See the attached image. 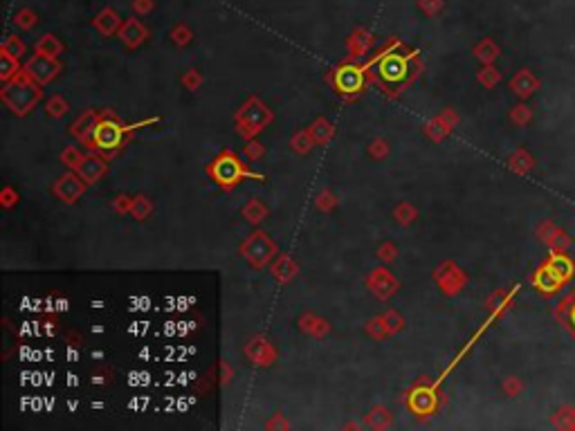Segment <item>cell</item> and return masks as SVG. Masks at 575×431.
<instances>
[{"instance_id":"cell-27","label":"cell","mask_w":575,"mask_h":431,"mask_svg":"<svg viewBox=\"0 0 575 431\" xmlns=\"http://www.w3.org/2000/svg\"><path fill=\"white\" fill-rule=\"evenodd\" d=\"M310 135L315 137L317 144H326L332 137V126L326 122V119H317V122L310 126Z\"/></svg>"},{"instance_id":"cell-9","label":"cell","mask_w":575,"mask_h":431,"mask_svg":"<svg viewBox=\"0 0 575 431\" xmlns=\"http://www.w3.org/2000/svg\"><path fill=\"white\" fill-rule=\"evenodd\" d=\"M84 178L75 173H66L59 178V182L54 185V194L63 200V203H75V200L82 198L84 194Z\"/></svg>"},{"instance_id":"cell-30","label":"cell","mask_w":575,"mask_h":431,"mask_svg":"<svg viewBox=\"0 0 575 431\" xmlns=\"http://www.w3.org/2000/svg\"><path fill=\"white\" fill-rule=\"evenodd\" d=\"M312 144H315V137L310 135V130H308V133H306V130H301V133H297L295 139H292V146H295V151L301 153V155L310 153Z\"/></svg>"},{"instance_id":"cell-13","label":"cell","mask_w":575,"mask_h":431,"mask_svg":"<svg viewBox=\"0 0 575 431\" xmlns=\"http://www.w3.org/2000/svg\"><path fill=\"white\" fill-rule=\"evenodd\" d=\"M245 353H247V357L252 359V362L259 364V366H268V364L275 362V348H272V344H268L263 337L252 339V342L245 346Z\"/></svg>"},{"instance_id":"cell-48","label":"cell","mask_w":575,"mask_h":431,"mask_svg":"<svg viewBox=\"0 0 575 431\" xmlns=\"http://www.w3.org/2000/svg\"><path fill=\"white\" fill-rule=\"evenodd\" d=\"M317 205H319V209H330L332 205H335V200H332V196H330V194H321Z\"/></svg>"},{"instance_id":"cell-25","label":"cell","mask_w":575,"mask_h":431,"mask_svg":"<svg viewBox=\"0 0 575 431\" xmlns=\"http://www.w3.org/2000/svg\"><path fill=\"white\" fill-rule=\"evenodd\" d=\"M266 214H268V209H266L263 203H261V200H250V203L243 207V216L250 220L252 225H259L261 220L266 218Z\"/></svg>"},{"instance_id":"cell-6","label":"cell","mask_w":575,"mask_h":431,"mask_svg":"<svg viewBox=\"0 0 575 431\" xmlns=\"http://www.w3.org/2000/svg\"><path fill=\"white\" fill-rule=\"evenodd\" d=\"M59 70H61V63H59L54 56H45V54H36L23 65V72L38 86H45L52 81L59 75Z\"/></svg>"},{"instance_id":"cell-4","label":"cell","mask_w":575,"mask_h":431,"mask_svg":"<svg viewBox=\"0 0 575 431\" xmlns=\"http://www.w3.org/2000/svg\"><path fill=\"white\" fill-rule=\"evenodd\" d=\"M236 122L240 126V135L250 137V135L259 133L261 128L272 122V113L259 102L256 97H252L250 102L236 113Z\"/></svg>"},{"instance_id":"cell-14","label":"cell","mask_w":575,"mask_h":431,"mask_svg":"<svg viewBox=\"0 0 575 431\" xmlns=\"http://www.w3.org/2000/svg\"><path fill=\"white\" fill-rule=\"evenodd\" d=\"M409 407L416 411V414H422V416L431 414V411L436 409V393H434V391L427 389V386H418L409 398Z\"/></svg>"},{"instance_id":"cell-40","label":"cell","mask_w":575,"mask_h":431,"mask_svg":"<svg viewBox=\"0 0 575 431\" xmlns=\"http://www.w3.org/2000/svg\"><path fill=\"white\" fill-rule=\"evenodd\" d=\"M3 52L12 54V56H23V52H25V45H23L21 41H16V38L12 36V38H9V41L3 45Z\"/></svg>"},{"instance_id":"cell-42","label":"cell","mask_w":575,"mask_h":431,"mask_svg":"<svg viewBox=\"0 0 575 431\" xmlns=\"http://www.w3.org/2000/svg\"><path fill=\"white\" fill-rule=\"evenodd\" d=\"M369 333H371L373 337L382 339L385 335H389V328L385 326V322H382V319H376V322H371V324H369Z\"/></svg>"},{"instance_id":"cell-39","label":"cell","mask_w":575,"mask_h":431,"mask_svg":"<svg viewBox=\"0 0 575 431\" xmlns=\"http://www.w3.org/2000/svg\"><path fill=\"white\" fill-rule=\"evenodd\" d=\"M382 322H385V326L389 328V333H396V330H400L402 326V319L398 313H393V310H389V313L382 317Z\"/></svg>"},{"instance_id":"cell-35","label":"cell","mask_w":575,"mask_h":431,"mask_svg":"<svg viewBox=\"0 0 575 431\" xmlns=\"http://www.w3.org/2000/svg\"><path fill=\"white\" fill-rule=\"evenodd\" d=\"M393 216L398 218V223L407 225V223H411L413 218H416V209H413L409 203H402V205H398L396 209H393Z\"/></svg>"},{"instance_id":"cell-43","label":"cell","mask_w":575,"mask_h":431,"mask_svg":"<svg viewBox=\"0 0 575 431\" xmlns=\"http://www.w3.org/2000/svg\"><path fill=\"white\" fill-rule=\"evenodd\" d=\"M245 155H247L250 159H256V157L263 155V146H261L259 142H250V144L245 146Z\"/></svg>"},{"instance_id":"cell-16","label":"cell","mask_w":575,"mask_h":431,"mask_svg":"<svg viewBox=\"0 0 575 431\" xmlns=\"http://www.w3.org/2000/svg\"><path fill=\"white\" fill-rule=\"evenodd\" d=\"M106 169H108V164L104 162V159H99V157H86L84 162H82V166L77 169V173L84 178V182L95 185L97 180L106 173Z\"/></svg>"},{"instance_id":"cell-21","label":"cell","mask_w":575,"mask_h":431,"mask_svg":"<svg viewBox=\"0 0 575 431\" xmlns=\"http://www.w3.org/2000/svg\"><path fill=\"white\" fill-rule=\"evenodd\" d=\"M272 274H275L279 281H290L292 276L297 274V265L292 263V258L290 256H286V254H281L277 260H275V265H272Z\"/></svg>"},{"instance_id":"cell-38","label":"cell","mask_w":575,"mask_h":431,"mask_svg":"<svg viewBox=\"0 0 575 431\" xmlns=\"http://www.w3.org/2000/svg\"><path fill=\"white\" fill-rule=\"evenodd\" d=\"M97 27L102 29L104 34H110V32H113V29L117 27V16H115L113 12L102 14V16H99V21H97Z\"/></svg>"},{"instance_id":"cell-5","label":"cell","mask_w":575,"mask_h":431,"mask_svg":"<svg viewBox=\"0 0 575 431\" xmlns=\"http://www.w3.org/2000/svg\"><path fill=\"white\" fill-rule=\"evenodd\" d=\"M240 254H243L254 267H263L279 252H277V243H275V240H272L263 232H256V234H252L243 245H240Z\"/></svg>"},{"instance_id":"cell-15","label":"cell","mask_w":575,"mask_h":431,"mask_svg":"<svg viewBox=\"0 0 575 431\" xmlns=\"http://www.w3.org/2000/svg\"><path fill=\"white\" fill-rule=\"evenodd\" d=\"M97 122H99V115L93 113V110H86V113L75 122V126H70V133L90 146V137H93V130H95Z\"/></svg>"},{"instance_id":"cell-31","label":"cell","mask_w":575,"mask_h":431,"mask_svg":"<svg viewBox=\"0 0 575 431\" xmlns=\"http://www.w3.org/2000/svg\"><path fill=\"white\" fill-rule=\"evenodd\" d=\"M510 119L517 126H526V124H530V119H532V110L526 104H519V106H514L510 110Z\"/></svg>"},{"instance_id":"cell-45","label":"cell","mask_w":575,"mask_h":431,"mask_svg":"<svg viewBox=\"0 0 575 431\" xmlns=\"http://www.w3.org/2000/svg\"><path fill=\"white\" fill-rule=\"evenodd\" d=\"M371 155H373V157H385V155H387V144L382 142V139H378V142H373V144H371Z\"/></svg>"},{"instance_id":"cell-7","label":"cell","mask_w":575,"mask_h":431,"mask_svg":"<svg viewBox=\"0 0 575 431\" xmlns=\"http://www.w3.org/2000/svg\"><path fill=\"white\" fill-rule=\"evenodd\" d=\"M335 86L339 93L353 95L360 93L362 86H365V68L360 65H344L335 72Z\"/></svg>"},{"instance_id":"cell-36","label":"cell","mask_w":575,"mask_h":431,"mask_svg":"<svg viewBox=\"0 0 575 431\" xmlns=\"http://www.w3.org/2000/svg\"><path fill=\"white\" fill-rule=\"evenodd\" d=\"M68 113V104L63 102V97H52L47 102V115L49 117H63Z\"/></svg>"},{"instance_id":"cell-12","label":"cell","mask_w":575,"mask_h":431,"mask_svg":"<svg viewBox=\"0 0 575 431\" xmlns=\"http://www.w3.org/2000/svg\"><path fill=\"white\" fill-rule=\"evenodd\" d=\"M537 236L551 249H555V252H564V249L571 245V238L564 234L560 227H555L553 223H542V227L537 229Z\"/></svg>"},{"instance_id":"cell-2","label":"cell","mask_w":575,"mask_h":431,"mask_svg":"<svg viewBox=\"0 0 575 431\" xmlns=\"http://www.w3.org/2000/svg\"><path fill=\"white\" fill-rule=\"evenodd\" d=\"M209 175L211 180L218 185V187H223V189H231V187H236L240 180L243 178H256V180H263V175H256V173H250L245 164L240 162L238 155L236 153H231V151H223L220 153L214 162L209 164Z\"/></svg>"},{"instance_id":"cell-10","label":"cell","mask_w":575,"mask_h":431,"mask_svg":"<svg viewBox=\"0 0 575 431\" xmlns=\"http://www.w3.org/2000/svg\"><path fill=\"white\" fill-rule=\"evenodd\" d=\"M367 283L378 299H389L396 295V290H398V281L391 276L389 269H382V267L373 269V274L369 276Z\"/></svg>"},{"instance_id":"cell-32","label":"cell","mask_w":575,"mask_h":431,"mask_svg":"<svg viewBox=\"0 0 575 431\" xmlns=\"http://www.w3.org/2000/svg\"><path fill=\"white\" fill-rule=\"evenodd\" d=\"M61 159H63V164H66V166L75 169V171H77V169L82 166V162L86 159V155H84L82 151H77L75 146H68L66 151H63V155H61Z\"/></svg>"},{"instance_id":"cell-8","label":"cell","mask_w":575,"mask_h":431,"mask_svg":"<svg viewBox=\"0 0 575 431\" xmlns=\"http://www.w3.org/2000/svg\"><path fill=\"white\" fill-rule=\"evenodd\" d=\"M378 61H380L378 70H380L382 79H387V81H391V84H398V81L405 79V75H407V58L405 56L382 52L378 56Z\"/></svg>"},{"instance_id":"cell-33","label":"cell","mask_w":575,"mask_h":431,"mask_svg":"<svg viewBox=\"0 0 575 431\" xmlns=\"http://www.w3.org/2000/svg\"><path fill=\"white\" fill-rule=\"evenodd\" d=\"M477 79H479V84L481 86H486V88H494L499 84V79H501V75L497 72V70H494L492 65H486L481 70V72L477 75Z\"/></svg>"},{"instance_id":"cell-22","label":"cell","mask_w":575,"mask_h":431,"mask_svg":"<svg viewBox=\"0 0 575 431\" xmlns=\"http://www.w3.org/2000/svg\"><path fill=\"white\" fill-rule=\"evenodd\" d=\"M549 265L553 267V272L558 274L562 281H567V279L573 276V263L567 258V254H562V252L553 254V258L549 260Z\"/></svg>"},{"instance_id":"cell-11","label":"cell","mask_w":575,"mask_h":431,"mask_svg":"<svg viewBox=\"0 0 575 431\" xmlns=\"http://www.w3.org/2000/svg\"><path fill=\"white\" fill-rule=\"evenodd\" d=\"M539 79L537 75H532L530 70H519L517 75L512 77V81H510V90L514 95H517L519 99H528L532 97L535 93L539 90Z\"/></svg>"},{"instance_id":"cell-41","label":"cell","mask_w":575,"mask_h":431,"mask_svg":"<svg viewBox=\"0 0 575 431\" xmlns=\"http://www.w3.org/2000/svg\"><path fill=\"white\" fill-rule=\"evenodd\" d=\"M389 411H385V409H378V411H373L371 414V425L373 427H387L389 425Z\"/></svg>"},{"instance_id":"cell-23","label":"cell","mask_w":575,"mask_h":431,"mask_svg":"<svg viewBox=\"0 0 575 431\" xmlns=\"http://www.w3.org/2000/svg\"><path fill=\"white\" fill-rule=\"evenodd\" d=\"M18 70H21V63H18V56H12V54L3 52V56H0V79H3L5 84L12 81V79L18 75Z\"/></svg>"},{"instance_id":"cell-28","label":"cell","mask_w":575,"mask_h":431,"mask_svg":"<svg viewBox=\"0 0 575 431\" xmlns=\"http://www.w3.org/2000/svg\"><path fill=\"white\" fill-rule=\"evenodd\" d=\"M61 43L56 41L54 36H43L36 45V54H45V56H59L61 54Z\"/></svg>"},{"instance_id":"cell-19","label":"cell","mask_w":575,"mask_h":431,"mask_svg":"<svg viewBox=\"0 0 575 431\" xmlns=\"http://www.w3.org/2000/svg\"><path fill=\"white\" fill-rule=\"evenodd\" d=\"M508 164L514 173H521V175H526L530 169L535 166V157L526 151V148H519V151H514L508 159Z\"/></svg>"},{"instance_id":"cell-18","label":"cell","mask_w":575,"mask_h":431,"mask_svg":"<svg viewBox=\"0 0 575 431\" xmlns=\"http://www.w3.org/2000/svg\"><path fill=\"white\" fill-rule=\"evenodd\" d=\"M119 36H122V41H124L128 47H137V45L146 38V29H144L142 25H139L137 21H128V23L122 27V34H119Z\"/></svg>"},{"instance_id":"cell-3","label":"cell","mask_w":575,"mask_h":431,"mask_svg":"<svg viewBox=\"0 0 575 431\" xmlns=\"http://www.w3.org/2000/svg\"><path fill=\"white\" fill-rule=\"evenodd\" d=\"M124 133H126V128L117 122V117L106 113L99 117V122L93 130V137H90V146L102 148V151H113V148L122 146Z\"/></svg>"},{"instance_id":"cell-46","label":"cell","mask_w":575,"mask_h":431,"mask_svg":"<svg viewBox=\"0 0 575 431\" xmlns=\"http://www.w3.org/2000/svg\"><path fill=\"white\" fill-rule=\"evenodd\" d=\"M130 207H133V200H128V198H117L115 200V209H117L119 214L130 212Z\"/></svg>"},{"instance_id":"cell-20","label":"cell","mask_w":575,"mask_h":431,"mask_svg":"<svg viewBox=\"0 0 575 431\" xmlns=\"http://www.w3.org/2000/svg\"><path fill=\"white\" fill-rule=\"evenodd\" d=\"M436 279H438V283L445 288L447 295H457L459 290L463 288V283H466V276H463L461 269H457L454 265H452V272H447V276L445 274H436Z\"/></svg>"},{"instance_id":"cell-1","label":"cell","mask_w":575,"mask_h":431,"mask_svg":"<svg viewBox=\"0 0 575 431\" xmlns=\"http://www.w3.org/2000/svg\"><path fill=\"white\" fill-rule=\"evenodd\" d=\"M41 86L32 81L25 72L16 75L12 81H7L3 88V102L14 115H27L38 102H41Z\"/></svg>"},{"instance_id":"cell-29","label":"cell","mask_w":575,"mask_h":431,"mask_svg":"<svg viewBox=\"0 0 575 431\" xmlns=\"http://www.w3.org/2000/svg\"><path fill=\"white\" fill-rule=\"evenodd\" d=\"M301 328L308 330V333L315 335V337H321V335L328 333V324L321 322V319H317V317H312V315H308V317L301 319Z\"/></svg>"},{"instance_id":"cell-37","label":"cell","mask_w":575,"mask_h":431,"mask_svg":"<svg viewBox=\"0 0 575 431\" xmlns=\"http://www.w3.org/2000/svg\"><path fill=\"white\" fill-rule=\"evenodd\" d=\"M523 391V384L519 377H506L503 379V393L510 395V398H517Z\"/></svg>"},{"instance_id":"cell-47","label":"cell","mask_w":575,"mask_h":431,"mask_svg":"<svg viewBox=\"0 0 575 431\" xmlns=\"http://www.w3.org/2000/svg\"><path fill=\"white\" fill-rule=\"evenodd\" d=\"M378 254H380V258H385V260H391L393 256L398 254V249L393 247L391 243H387V245H382V247H380V252H378Z\"/></svg>"},{"instance_id":"cell-17","label":"cell","mask_w":575,"mask_h":431,"mask_svg":"<svg viewBox=\"0 0 575 431\" xmlns=\"http://www.w3.org/2000/svg\"><path fill=\"white\" fill-rule=\"evenodd\" d=\"M564 283V281L553 272V267L546 265V267H542L537 274H535V285H537L542 292H546V295H553V292H558V288Z\"/></svg>"},{"instance_id":"cell-49","label":"cell","mask_w":575,"mask_h":431,"mask_svg":"<svg viewBox=\"0 0 575 431\" xmlns=\"http://www.w3.org/2000/svg\"><path fill=\"white\" fill-rule=\"evenodd\" d=\"M3 196H5V205H7V207H9V205H12V203H14V200H12V196H14V194H12V191H9V189H5V194H3Z\"/></svg>"},{"instance_id":"cell-26","label":"cell","mask_w":575,"mask_h":431,"mask_svg":"<svg viewBox=\"0 0 575 431\" xmlns=\"http://www.w3.org/2000/svg\"><path fill=\"white\" fill-rule=\"evenodd\" d=\"M474 54H477V58H479V61H483V63H486V65H490V63L494 61V58L499 56V47L494 45L492 41H488V38H486V41H483L481 45H477V47H474Z\"/></svg>"},{"instance_id":"cell-24","label":"cell","mask_w":575,"mask_h":431,"mask_svg":"<svg viewBox=\"0 0 575 431\" xmlns=\"http://www.w3.org/2000/svg\"><path fill=\"white\" fill-rule=\"evenodd\" d=\"M553 427L558 429H575V407H562L551 418Z\"/></svg>"},{"instance_id":"cell-34","label":"cell","mask_w":575,"mask_h":431,"mask_svg":"<svg viewBox=\"0 0 575 431\" xmlns=\"http://www.w3.org/2000/svg\"><path fill=\"white\" fill-rule=\"evenodd\" d=\"M151 209H153V205H151V200H146V198H135L133 200V207H130V214H133L137 220H144L148 214H151Z\"/></svg>"},{"instance_id":"cell-44","label":"cell","mask_w":575,"mask_h":431,"mask_svg":"<svg viewBox=\"0 0 575 431\" xmlns=\"http://www.w3.org/2000/svg\"><path fill=\"white\" fill-rule=\"evenodd\" d=\"M183 84H185L189 90H196V88L200 86V75H198V72H194V70H191V72H187V75H185Z\"/></svg>"}]
</instances>
